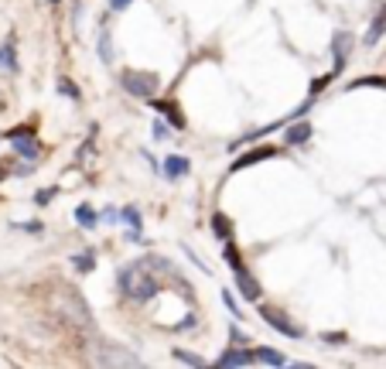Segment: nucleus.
Here are the masks:
<instances>
[{"label": "nucleus", "instance_id": "nucleus-1", "mask_svg": "<svg viewBox=\"0 0 386 369\" xmlns=\"http://www.w3.org/2000/svg\"><path fill=\"white\" fill-rule=\"evenodd\" d=\"M116 284H120V291L127 294L130 301H137V305L151 301V297L161 291V284H157V277L151 273L147 263H127L123 271L116 273Z\"/></svg>", "mask_w": 386, "mask_h": 369}, {"label": "nucleus", "instance_id": "nucleus-2", "mask_svg": "<svg viewBox=\"0 0 386 369\" xmlns=\"http://www.w3.org/2000/svg\"><path fill=\"white\" fill-rule=\"evenodd\" d=\"M120 86L137 99H154L161 79H157L154 72H120Z\"/></svg>", "mask_w": 386, "mask_h": 369}, {"label": "nucleus", "instance_id": "nucleus-3", "mask_svg": "<svg viewBox=\"0 0 386 369\" xmlns=\"http://www.w3.org/2000/svg\"><path fill=\"white\" fill-rule=\"evenodd\" d=\"M260 314H263V322H267L271 329H277L280 335H288V339H301V335H305V329H301V325H294L284 311L271 308V305H260Z\"/></svg>", "mask_w": 386, "mask_h": 369}, {"label": "nucleus", "instance_id": "nucleus-4", "mask_svg": "<svg viewBox=\"0 0 386 369\" xmlns=\"http://www.w3.org/2000/svg\"><path fill=\"white\" fill-rule=\"evenodd\" d=\"M267 157H280V151H277L273 144H260V147L246 151L243 157H236V161L229 164V171H243V168H253V164H260V161H267Z\"/></svg>", "mask_w": 386, "mask_h": 369}, {"label": "nucleus", "instance_id": "nucleus-5", "mask_svg": "<svg viewBox=\"0 0 386 369\" xmlns=\"http://www.w3.org/2000/svg\"><path fill=\"white\" fill-rule=\"evenodd\" d=\"M352 45H356V38L348 35V31H335L331 35V55H335V65L331 69H346V59H348V52H352Z\"/></svg>", "mask_w": 386, "mask_h": 369}, {"label": "nucleus", "instance_id": "nucleus-6", "mask_svg": "<svg viewBox=\"0 0 386 369\" xmlns=\"http://www.w3.org/2000/svg\"><path fill=\"white\" fill-rule=\"evenodd\" d=\"M253 363H256V352H250L246 346H232L215 359V366H253Z\"/></svg>", "mask_w": 386, "mask_h": 369}, {"label": "nucleus", "instance_id": "nucleus-7", "mask_svg": "<svg viewBox=\"0 0 386 369\" xmlns=\"http://www.w3.org/2000/svg\"><path fill=\"white\" fill-rule=\"evenodd\" d=\"M236 288L243 294V301H260V297H263V288H260V280H256L250 271L236 273Z\"/></svg>", "mask_w": 386, "mask_h": 369}, {"label": "nucleus", "instance_id": "nucleus-8", "mask_svg": "<svg viewBox=\"0 0 386 369\" xmlns=\"http://www.w3.org/2000/svg\"><path fill=\"white\" fill-rule=\"evenodd\" d=\"M164 178L168 181H178V178H185L188 171H192V161L188 157H181V154H171V157H164Z\"/></svg>", "mask_w": 386, "mask_h": 369}, {"label": "nucleus", "instance_id": "nucleus-9", "mask_svg": "<svg viewBox=\"0 0 386 369\" xmlns=\"http://www.w3.org/2000/svg\"><path fill=\"white\" fill-rule=\"evenodd\" d=\"M154 110H157V117H164L174 130H181V127H185V117H181V110H178V103H174V99H154Z\"/></svg>", "mask_w": 386, "mask_h": 369}, {"label": "nucleus", "instance_id": "nucleus-10", "mask_svg": "<svg viewBox=\"0 0 386 369\" xmlns=\"http://www.w3.org/2000/svg\"><path fill=\"white\" fill-rule=\"evenodd\" d=\"M14 144V154L24 157V161H35V157L41 154V144L35 140V134H28V137H18V140H11Z\"/></svg>", "mask_w": 386, "mask_h": 369}, {"label": "nucleus", "instance_id": "nucleus-11", "mask_svg": "<svg viewBox=\"0 0 386 369\" xmlns=\"http://www.w3.org/2000/svg\"><path fill=\"white\" fill-rule=\"evenodd\" d=\"M386 35V4L376 11V18H373V24H369V31H366V45H376V41Z\"/></svg>", "mask_w": 386, "mask_h": 369}, {"label": "nucleus", "instance_id": "nucleus-12", "mask_svg": "<svg viewBox=\"0 0 386 369\" xmlns=\"http://www.w3.org/2000/svg\"><path fill=\"white\" fill-rule=\"evenodd\" d=\"M99 219H103V215H96V209H93V205H86V202L76 209V222L82 226V229H96Z\"/></svg>", "mask_w": 386, "mask_h": 369}, {"label": "nucleus", "instance_id": "nucleus-13", "mask_svg": "<svg viewBox=\"0 0 386 369\" xmlns=\"http://www.w3.org/2000/svg\"><path fill=\"white\" fill-rule=\"evenodd\" d=\"M308 140H311V123H308V120H301V123H290L288 144H308Z\"/></svg>", "mask_w": 386, "mask_h": 369}, {"label": "nucleus", "instance_id": "nucleus-14", "mask_svg": "<svg viewBox=\"0 0 386 369\" xmlns=\"http://www.w3.org/2000/svg\"><path fill=\"white\" fill-rule=\"evenodd\" d=\"M222 260L229 263L232 273L246 271V267H243V256H239V250H236V243H232V239H226V246H222Z\"/></svg>", "mask_w": 386, "mask_h": 369}, {"label": "nucleus", "instance_id": "nucleus-15", "mask_svg": "<svg viewBox=\"0 0 386 369\" xmlns=\"http://www.w3.org/2000/svg\"><path fill=\"white\" fill-rule=\"evenodd\" d=\"M212 233L226 243V239H232V222H229V215L226 212H215L212 215Z\"/></svg>", "mask_w": 386, "mask_h": 369}, {"label": "nucleus", "instance_id": "nucleus-16", "mask_svg": "<svg viewBox=\"0 0 386 369\" xmlns=\"http://www.w3.org/2000/svg\"><path fill=\"white\" fill-rule=\"evenodd\" d=\"M253 352H256V363H263V366H284V363H288L280 352L267 349V346H260V349H253Z\"/></svg>", "mask_w": 386, "mask_h": 369}, {"label": "nucleus", "instance_id": "nucleus-17", "mask_svg": "<svg viewBox=\"0 0 386 369\" xmlns=\"http://www.w3.org/2000/svg\"><path fill=\"white\" fill-rule=\"evenodd\" d=\"M72 267H76L79 273H89V271H96V253H93V250H86V253H76V256H72Z\"/></svg>", "mask_w": 386, "mask_h": 369}, {"label": "nucleus", "instance_id": "nucleus-18", "mask_svg": "<svg viewBox=\"0 0 386 369\" xmlns=\"http://www.w3.org/2000/svg\"><path fill=\"white\" fill-rule=\"evenodd\" d=\"M0 69L18 72V55H14V45H11V41H7V45H0Z\"/></svg>", "mask_w": 386, "mask_h": 369}, {"label": "nucleus", "instance_id": "nucleus-19", "mask_svg": "<svg viewBox=\"0 0 386 369\" xmlns=\"http://www.w3.org/2000/svg\"><path fill=\"white\" fill-rule=\"evenodd\" d=\"M366 86L386 89V76H366V79H352V82H348V89H366Z\"/></svg>", "mask_w": 386, "mask_h": 369}, {"label": "nucleus", "instance_id": "nucleus-20", "mask_svg": "<svg viewBox=\"0 0 386 369\" xmlns=\"http://www.w3.org/2000/svg\"><path fill=\"white\" fill-rule=\"evenodd\" d=\"M120 215H123V222H127L130 229H137V233H140L144 219H140V209H137V205H127V209H120Z\"/></svg>", "mask_w": 386, "mask_h": 369}, {"label": "nucleus", "instance_id": "nucleus-21", "mask_svg": "<svg viewBox=\"0 0 386 369\" xmlns=\"http://www.w3.org/2000/svg\"><path fill=\"white\" fill-rule=\"evenodd\" d=\"M58 93H62V96H69V99H76V103L82 99V93L76 89V82H72V79H65V76L58 79Z\"/></svg>", "mask_w": 386, "mask_h": 369}, {"label": "nucleus", "instance_id": "nucleus-22", "mask_svg": "<svg viewBox=\"0 0 386 369\" xmlns=\"http://www.w3.org/2000/svg\"><path fill=\"white\" fill-rule=\"evenodd\" d=\"M174 359H181V363H188V366H205V359H202V356L185 352V349H174Z\"/></svg>", "mask_w": 386, "mask_h": 369}, {"label": "nucleus", "instance_id": "nucleus-23", "mask_svg": "<svg viewBox=\"0 0 386 369\" xmlns=\"http://www.w3.org/2000/svg\"><path fill=\"white\" fill-rule=\"evenodd\" d=\"M335 76H342V72H339V69H331L329 76L314 79V82H311V93H322V89H325V86H331V82H335Z\"/></svg>", "mask_w": 386, "mask_h": 369}, {"label": "nucleus", "instance_id": "nucleus-24", "mask_svg": "<svg viewBox=\"0 0 386 369\" xmlns=\"http://www.w3.org/2000/svg\"><path fill=\"white\" fill-rule=\"evenodd\" d=\"M99 59H103V62L113 59V41H110V35H106V31H103V38H99Z\"/></svg>", "mask_w": 386, "mask_h": 369}, {"label": "nucleus", "instance_id": "nucleus-25", "mask_svg": "<svg viewBox=\"0 0 386 369\" xmlns=\"http://www.w3.org/2000/svg\"><path fill=\"white\" fill-rule=\"evenodd\" d=\"M28 134H35V127L31 123H21V127H14V130H7V140H18V137H28Z\"/></svg>", "mask_w": 386, "mask_h": 369}, {"label": "nucleus", "instance_id": "nucleus-26", "mask_svg": "<svg viewBox=\"0 0 386 369\" xmlns=\"http://www.w3.org/2000/svg\"><path fill=\"white\" fill-rule=\"evenodd\" d=\"M168 134H171V123H168V120L161 117V120L154 123V140H164Z\"/></svg>", "mask_w": 386, "mask_h": 369}, {"label": "nucleus", "instance_id": "nucleus-27", "mask_svg": "<svg viewBox=\"0 0 386 369\" xmlns=\"http://www.w3.org/2000/svg\"><path fill=\"white\" fill-rule=\"evenodd\" d=\"M229 339H232V346H246L250 342V335H243L239 325H229Z\"/></svg>", "mask_w": 386, "mask_h": 369}, {"label": "nucleus", "instance_id": "nucleus-28", "mask_svg": "<svg viewBox=\"0 0 386 369\" xmlns=\"http://www.w3.org/2000/svg\"><path fill=\"white\" fill-rule=\"evenodd\" d=\"M322 342H331V346H342V342H346V335H342V331H325V335H322Z\"/></svg>", "mask_w": 386, "mask_h": 369}, {"label": "nucleus", "instance_id": "nucleus-29", "mask_svg": "<svg viewBox=\"0 0 386 369\" xmlns=\"http://www.w3.org/2000/svg\"><path fill=\"white\" fill-rule=\"evenodd\" d=\"M103 222L116 226V222H123V215H120V209H106V212H103Z\"/></svg>", "mask_w": 386, "mask_h": 369}, {"label": "nucleus", "instance_id": "nucleus-30", "mask_svg": "<svg viewBox=\"0 0 386 369\" xmlns=\"http://www.w3.org/2000/svg\"><path fill=\"white\" fill-rule=\"evenodd\" d=\"M52 198H55V188H45V192H38V195H35V202H38V205H48Z\"/></svg>", "mask_w": 386, "mask_h": 369}, {"label": "nucleus", "instance_id": "nucleus-31", "mask_svg": "<svg viewBox=\"0 0 386 369\" xmlns=\"http://www.w3.org/2000/svg\"><path fill=\"white\" fill-rule=\"evenodd\" d=\"M21 229H28V233H41V222H21Z\"/></svg>", "mask_w": 386, "mask_h": 369}, {"label": "nucleus", "instance_id": "nucleus-32", "mask_svg": "<svg viewBox=\"0 0 386 369\" xmlns=\"http://www.w3.org/2000/svg\"><path fill=\"white\" fill-rule=\"evenodd\" d=\"M127 4H130V0H110V11H123Z\"/></svg>", "mask_w": 386, "mask_h": 369}, {"label": "nucleus", "instance_id": "nucleus-33", "mask_svg": "<svg viewBox=\"0 0 386 369\" xmlns=\"http://www.w3.org/2000/svg\"><path fill=\"white\" fill-rule=\"evenodd\" d=\"M226 308H229L232 314H239V308H236V301H232V294H226Z\"/></svg>", "mask_w": 386, "mask_h": 369}, {"label": "nucleus", "instance_id": "nucleus-34", "mask_svg": "<svg viewBox=\"0 0 386 369\" xmlns=\"http://www.w3.org/2000/svg\"><path fill=\"white\" fill-rule=\"evenodd\" d=\"M52 4H58V0H52Z\"/></svg>", "mask_w": 386, "mask_h": 369}]
</instances>
